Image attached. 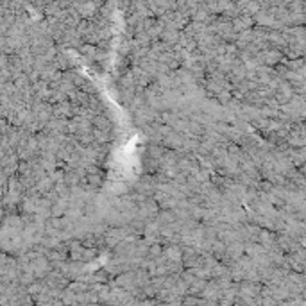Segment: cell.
<instances>
[{"label": "cell", "mask_w": 306, "mask_h": 306, "mask_svg": "<svg viewBox=\"0 0 306 306\" xmlns=\"http://www.w3.org/2000/svg\"><path fill=\"white\" fill-rule=\"evenodd\" d=\"M133 188H135L136 192L142 193V195L152 197L156 193V190L159 188V181L158 177H156V174H145V172H143L142 176L138 177V181L133 184Z\"/></svg>", "instance_id": "6da1fadb"}, {"label": "cell", "mask_w": 306, "mask_h": 306, "mask_svg": "<svg viewBox=\"0 0 306 306\" xmlns=\"http://www.w3.org/2000/svg\"><path fill=\"white\" fill-rule=\"evenodd\" d=\"M43 279L47 281L49 288L57 290V292H63L65 288H68L70 281H72V279H70L61 269H52L49 272V276H47V278H43Z\"/></svg>", "instance_id": "7a4b0ae2"}, {"label": "cell", "mask_w": 306, "mask_h": 306, "mask_svg": "<svg viewBox=\"0 0 306 306\" xmlns=\"http://www.w3.org/2000/svg\"><path fill=\"white\" fill-rule=\"evenodd\" d=\"M154 199L158 200L159 208L161 210H174L177 206V202H179V199H177L174 193L168 192V190H165V188H161V186L156 190Z\"/></svg>", "instance_id": "3957f363"}, {"label": "cell", "mask_w": 306, "mask_h": 306, "mask_svg": "<svg viewBox=\"0 0 306 306\" xmlns=\"http://www.w3.org/2000/svg\"><path fill=\"white\" fill-rule=\"evenodd\" d=\"M183 263L186 269L190 267H197L200 265V260H202V253L199 251V247L195 245H183Z\"/></svg>", "instance_id": "277c9868"}, {"label": "cell", "mask_w": 306, "mask_h": 306, "mask_svg": "<svg viewBox=\"0 0 306 306\" xmlns=\"http://www.w3.org/2000/svg\"><path fill=\"white\" fill-rule=\"evenodd\" d=\"M159 210L161 208H159V204L158 200L154 199V195L145 197V199L138 204V215H142L143 219H154L159 213Z\"/></svg>", "instance_id": "5b68a950"}, {"label": "cell", "mask_w": 306, "mask_h": 306, "mask_svg": "<svg viewBox=\"0 0 306 306\" xmlns=\"http://www.w3.org/2000/svg\"><path fill=\"white\" fill-rule=\"evenodd\" d=\"M104 240H106L108 249H115L120 242L127 240V231L126 228H110L104 235Z\"/></svg>", "instance_id": "8992f818"}, {"label": "cell", "mask_w": 306, "mask_h": 306, "mask_svg": "<svg viewBox=\"0 0 306 306\" xmlns=\"http://www.w3.org/2000/svg\"><path fill=\"white\" fill-rule=\"evenodd\" d=\"M202 297L208 301V304H221V297H222V286L215 281V279H210L208 286L202 292Z\"/></svg>", "instance_id": "52a82bcc"}, {"label": "cell", "mask_w": 306, "mask_h": 306, "mask_svg": "<svg viewBox=\"0 0 306 306\" xmlns=\"http://www.w3.org/2000/svg\"><path fill=\"white\" fill-rule=\"evenodd\" d=\"M54 117H59V119H74L75 117V102L74 100H63L54 104Z\"/></svg>", "instance_id": "ba28073f"}, {"label": "cell", "mask_w": 306, "mask_h": 306, "mask_svg": "<svg viewBox=\"0 0 306 306\" xmlns=\"http://www.w3.org/2000/svg\"><path fill=\"white\" fill-rule=\"evenodd\" d=\"M47 133H65L68 135V119H59V117H52L45 126Z\"/></svg>", "instance_id": "9c48e42d"}, {"label": "cell", "mask_w": 306, "mask_h": 306, "mask_svg": "<svg viewBox=\"0 0 306 306\" xmlns=\"http://www.w3.org/2000/svg\"><path fill=\"white\" fill-rule=\"evenodd\" d=\"M240 294L251 295V297L261 295V286L258 283V279H244V281H240Z\"/></svg>", "instance_id": "30bf717a"}, {"label": "cell", "mask_w": 306, "mask_h": 306, "mask_svg": "<svg viewBox=\"0 0 306 306\" xmlns=\"http://www.w3.org/2000/svg\"><path fill=\"white\" fill-rule=\"evenodd\" d=\"M52 63L57 66V68L61 70V72H66V70L74 68V61H72V57H70L65 50H57V54H56V57H54Z\"/></svg>", "instance_id": "8fae6325"}, {"label": "cell", "mask_w": 306, "mask_h": 306, "mask_svg": "<svg viewBox=\"0 0 306 306\" xmlns=\"http://www.w3.org/2000/svg\"><path fill=\"white\" fill-rule=\"evenodd\" d=\"M91 122H93V127H95V129H100V131H113V129H115L113 120H111L110 117H108L106 111H104V113L93 115Z\"/></svg>", "instance_id": "7c38bea8"}, {"label": "cell", "mask_w": 306, "mask_h": 306, "mask_svg": "<svg viewBox=\"0 0 306 306\" xmlns=\"http://www.w3.org/2000/svg\"><path fill=\"white\" fill-rule=\"evenodd\" d=\"M156 221L161 224V228L163 226H172V224H176L179 219H177L176 212L174 210H159V213L156 215Z\"/></svg>", "instance_id": "4fadbf2b"}, {"label": "cell", "mask_w": 306, "mask_h": 306, "mask_svg": "<svg viewBox=\"0 0 306 306\" xmlns=\"http://www.w3.org/2000/svg\"><path fill=\"white\" fill-rule=\"evenodd\" d=\"M253 24H254L253 17H251V15H245V13H240L237 18H233V25H235V29H237L238 33L251 29L253 27Z\"/></svg>", "instance_id": "5bb4252c"}, {"label": "cell", "mask_w": 306, "mask_h": 306, "mask_svg": "<svg viewBox=\"0 0 306 306\" xmlns=\"http://www.w3.org/2000/svg\"><path fill=\"white\" fill-rule=\"evenodd\" d=\"M181 38V31L179 29H174V27H165L163 33H161V38L159 40L165 41V43H168V45H177V41H179Z\"/></svg>", "instance_id": "9a60e30c"}, {"label": "cell", "mask_w": 306, "mask_h": 306, "mask_svg": "<svg viewBox=\"0 0 306 306\" xmlns=\"http://www.w3.org/2000/svg\"><path fill=\"white\" fill-rule=\"evenodd\" d=\"M258 59H260L261 65H276V63H279V59H281V54L278 52V50H261L260 56H258Z\"/></svg>", "instance_id": "2e32d148"}, {"label": "cell", "mask_w": 306, "mask_h": 306, "mask_svg": "<svg viewBox=\"0 0 306 306\" xmlns=\"http://www.w3.org/2000/svg\"><path fill=\"white\" fill-rule=\"evenodd\" d=\"M88 108L93 115H98V113H104L108 110V106L104 104V100L100 98L98 93H90V100H88Z\"/></svg>", "instance_id": "e0dca14e"}, {"label": "cell", "mask_w": 306, "mask_h": 306, "mask_svg": "<svg viewBox=\"0 0 306 306\" xmlns=\"http://www.w3.org/2000/svg\"><path fill=\"white\" fill-rule=\"evenodd\" d=\"M163 256L168 260H181L183 258V245L181 244H167L165 245Z\"/></svg>", "instance_id": "ac0fdd59"}, {"label": "cell", "mask_w": 306, "mask_h": 306, "mask_svg": "<svg viewBox=\"0 0 306 306\" xmlns=\"http://www.w3.org/2000/svg\"><path fill=\"white\" fill-rule=\"evenodd\" d=\"M72 138L75 140V142H79L82 145V147H86V145H91V143L95 142V133L93 129H88V131H81V133H77V135H74Z\"/></svg>", "instance_id": "d6986e66"}, {"label": "cell", "mask_w": 306, "mask_h": 306, "mask_svg": "<svg viewBox=\"0 0 306 306\" xmlns=\"http://www.w3.org/2000/svg\"><path fill=\"white\" fill-rule=\"evenodd\" d=\"M54 186H56V183L52 181V177H50V174H47V176L40 177L36 183V188L40 190L43 195H47V193L50 192V190H54Z\"/></svg>", "instance_id": "ffe728a7"}, {"label": "cell", "mask_w": 306, "mask_h": 306, "mask_svg": "<svg viewBox=\"0 0 306 306\" xmlns=\"http://www.w3.org/2000/svg\"><path fill=\"white\" fill-rule=\"evenodd\" d=\"M70 210V200L68 199H59L52 202V215L54 217H65L66 212Z\"/></svg>", "instance_id": "44dd1931"}, {"label": "cell", "mask_w": 306, "mask_h": 306, "mask_svg": "<svg viewBox=\"0 0 306 306\" xmlns=\"http://www.w3.org/2000/svg\"><path fill=\"white\" fill-rule=\"evenodd\" d=\"M235 97V95H233V90L231 88H228V90H222V91H219V93L215 95V98L219 102H221L222 106H228L229 102H231V98Z\"/></svg>", "instance_id": "7402d4cb"}]
</instances>
